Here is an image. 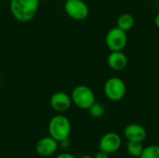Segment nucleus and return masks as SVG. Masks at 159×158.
<instances>
[{"mask_svg":"<svg viewBox=\"0 0 159 158\" xmlns=\"http://www.w3.org/2000/svg\"><path fill=\"white\" fill-rule=\"evenodd\" d=\"M39 7V0H10L9 8L11 15L20 22L32 20Z\"/></svg>","mask_w":159,"mask_h":158,"instance_id":"f257e3e1","label":"nucleus"},{"mask_svg":"<svg viewBox=\"0 0 159 158\" xmlns=\"http://www.w3.org/2000/svg\"><path fill=\"white\" fill-rule=\"evenodd\" d=\"M71 123L70 120L61 115L53 116L48 123V134L55 139L58 142L69 138L71 134Z\"/></svg>","mask_w":159,"mask_h":158,"instance_id":"f03ea898","label":"nucleus"},{"mask_svg":"<svg viewBox=\"0 0 159 158\" xmlns=\"http://www.w3.org/2000/svg\"><path fill=\"white\" fill-rule=\"evenodd\" d=\"M72 102L82 110H89V108L96 102L93 90L85 85L76 86L71 94Z\"/></svg>","mask_w":159,"mask_h":158,"instance_id":"7ed1b4c3","label":"nucleus"},{"mask_svg":"<svg viewBox=\"0 0 159 158\" xmlns=\"http://www.w3.org/2000/svg\"><path fill=\"white\" fill-rule=\"evenodd\" d=\"M105 97L111 102H120L127 93V86L124 80L119 77H110L103 87Z\"/></svg>","mask_w":159,"mask_h":158,"instance_id":"20e7f679","label":"nucleus"},{"mask_svg":"<svg viewBox=\"0 0 159 158\" xmlns=\"http://www.w3.org/2000/svg\"><path fill=\"white\" fill-rule=\"evenodd\" d=\"M128 44L127 32L114 27L105 35V45L110 51H123Z\"/></svg>","mask_w":159,"mask_h":158,"instance_id":"39448f33","label":"nucleus"},{"mask_svg":"<svg viewBox=\"0 0 159 158\" xmlns=\"http://www.w3.org/2000/svg\"><path fill=\"white\" fill-rule=\"evenodd\" d=\"M64 11L75 20H83L89 14V7L84 0H66Z\"/></svg>","mask_w":159,"mask_h":158,"instance_id":"423d86ee","label":"nucleus"},{"mask_svg":"<svg viewBox=\"0 0 159 158\" xmlns=\"http://www.w3.org/2000/svg\"><path fill=\"white\" fill-rule=\"evenodd\" d=\"M121 144L122 141L117 133L108 132L101 138L99 147L101 151H103L109 155L117 152L121 147Z\"/></svg>","mask_w":159,"mask_h":158,"instance_id":"0eeeda50","label":"nucleus"},{"mask_svg":"<svg viewBox=\"0 0 159 158\" xmlns=\"http://www.w3.org/2000/svg\"><path fill=\"white\" fill-rule=\"evenodd\" d=\"M59 147V142L50 136L43 137L38 140L35 144V152L38 156L48 157L56 153Z\"/></svg>","mask_w":159,"mask_h":158,"instance_id":"6e6552de","label":"nucleus"},{"mask_svg":"<svg viewBox=\"0 0 159 158\" xmlns=\"http://www.w3.org/2000/svg\"><path fill=\"white\" fill-rule=\"evenodd\" d=\"M72 99L71 96H69L67 93L63 91H57L54 94L51 95L49 100V104L51 108L58 112V113H63L70 109L72 105Z\"/></svg>","mask_w":159,"mask_h":158,"instance_id":"1a4fd4ad","label":"nucleus"},{"mask_svg":"<svg viewBox=\"0 0 159 158\" xmlns=\"http://www.w3.org/2000/svg\"><path fill=\"white\" fill-rule=\"evenodd\" d=\"M124 135L128 142H143L147 137V131L144 127L139 124H129L125 128Z\"/></svg>","mask_w":159,"mask_h":158,"instance_id":"9d476101","label":"nucleus"},{"mask_svg":"<svg viewBox=\"0 0 159 158\" xmlns=\"http://www.w3.org/2000/svg\"><path fill=\"white\" fill-rule=\"evenodd\" d=\"M108 66L114 71H122L128 65V57L123 51H111L107 58Z\"/></svg>","mask_w":159,"mask_h":158,"instance_id":"9b49d317","label":"nucleus"},{"mask_svg":"<svg viewBox=\"0 0 159 158\" xmlns=\"http://www.w3.org/2000/svg\"><path fill=\"white\" fill-rule=\"evenodd\" d=\"M134 24H135V20H134V17L130 13L121 14L117 18V20H116V27H118L119 29L127 33L133 28Z\"/></svg>","mask_w":159,"mask_h":158,"instance_id":"f8f14e48","label":"nucleus"},{"mask_svg":"<svg viewBox=\"0 0 159 158\" xmlns=\"http://www.w3.org/2000/svg\"><path fill=\"white\" fill-rule=\"evenodd\" d=\"M143 146L142 142H128L127 143V151L133 157H140L143 151Z\"/></svg>","mask_w":159,"mask_h":158,"instance_id":"ddd939ff","label":"nucleus"},{"mask_svg":"<svg viewBox=\"0 0 159 158\" xmlns=\"http://www.w3.org/2000/svg\"><path fill=\"white\" fill-rule=\"evenodd\" d=\"M89 115L92 116V117H94V118H99V117H102V115H103V114H104V112H105V108H104V106L102 104V103H100V102H95L89 108Z\"/></svg>","mask_w":159,"mask_h":158,"instance_id":"4468645a","label":"nucleus"},{"mask_svg":"<svg viewBox=\"0 0 159 158\" xmlns=\"http://www.w3.org/2000/svg\"><path fill=\"white\" fill-rule=\"evenodd\" d=\"M140 158H159V146L150 145L143 149Z\"/></svg>","mask_w":159,"mask_h":158,"instance_id":"2eb2a0df","label":"nucleus"},{"mask_svg":"<svg viewBox=\"0 0 159 158\" xmlns=\"http://www.w3.org/2000/svg\"><path fill=\"white\" fill-rule=\"evenodd\" d=\"M59 144H60L61 146H62L63 148H68V147L71 145V142H70L69 138H67V139H64V140L61 141V142H59Z\"/></svg>","mask_w":159,"mask_h":158,"instance_id":"dca6fc26","label":"nucleus"},{"mask_svg":"<svg viewBox=\"0 0 159 158\" xmlns=\"http://www.w3.org/2000/svg\"><path fill=\"white\" fill-rule=\"evenodd\" d=\"M94 158H109V155L103 151H100L95 155Z\"/></svg>","mask_w":159,"mask_h":158,"instance_id":"f3484780","label":"nucleus"},{"mask_svg":"<svg viewBox=\"0 0 159 158\" xmlns=\"http://www.w3.org/2000/svg\"><path fill=\"white\" fill-rule=\"evenodd\" d=\"M56 158H76L75 156H73L72 154H68V153H62L60 154L59 156H57Z\"/></svg>","mask_w":159,"mask_h":158,"instance_id":"a211bd4d","label":"nucleus"},{"mask_svg":"<svg viewBox=\"0 0 159 158\" xmlns=\"http://www.w3.org/2000/svg\"><path fill=\"white\" fill-rule=\"evenodd\" d=\"M155 24H156V26L159 29V12L156 15V17H155Z\"/></svg>","mask_w":159,"mask_h":158,"instance_id":"6ab92c4d","label":"nucleus"},{"mask_svg":"<svg viewBox=\"0 0 159 158\" xmlns=\"http://www.w3.org/2000/svg\"><path fill=\"white\" fill-rule=\"evenodd\" d=\"M80 158H94V157L89 156H82V157H80Z\"/></svg>","mask_w":159,"mask_h":158,"instance_id":"aec40b11","label":"nucleus"},{"mask_svg":"<svg viewBox=\"0 0 159 158\" xmlns=\"http://www.w3.org/2000/svg\"><path fill=\"white\" fill-rule=\"evenodd\" d=\"M158 142H159V135H158Z\"/></svg>","mask_w":159,"mask_h":158,"instance_id":"412c9836","label":"nucleus"},{"mask_svg":"<svg viewBox=\"0 0 159 158\" xmlns=\"http://www.w3.org/2000/svg\"><path fill=\"white\" fill-rule=\"evenodd\" d=\"M158 1H159V0H158Z\"/></svg>","mask_w":159,"mask_h":158,"instance_id":"4be33fe9","label":"nucleus"}]
</instances>
